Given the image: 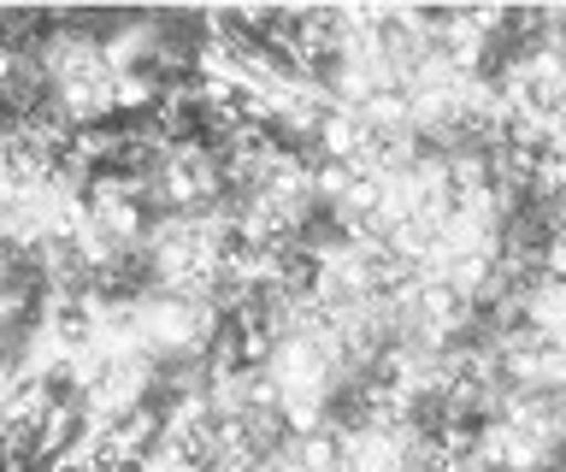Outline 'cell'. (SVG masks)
I'll list each match as a JSON object with an SVG mask.
<instances>
[{"instance_id": "1", "label": "cell", "mask_w": 566, "mask_h": 472, "mask_svg": "<svg viewBox=\"0 0 566 472\" xmlns=\"http://www.w3.org/2000/svg\"><path fill=\"white\" fill-rule=\"evenodd\" d=\"M53 83H60V101H65L77 118L106 113V107L118 101V90H124L113 54H106V48H95V42H65L60 54H53Z\"/></svg>"}, {"instance_id": "2", "label": "cell", "mask_w": 566, "mask_h": 472, "mask_svg": "<svg viewBox=\"0 0 566 472\" xmlns=\"http://www.w3.org/2000/svg\"><path fill=\"white\" fill-rule=\"evenodd\" d=\"M555 408H543V401H520L502 426H495V461L507 466H537L548 449H555Z\"/></svg>"}, {"instance_id": "3", "label": "cell", "mask_w": 566, "mask_h": 472, "mask_svg": "<svg viewBox=\"0 0 566 472\" xmlns=\"http://www.w3.org/2000/svg\"><path fill=\"white\" fill-rule=\"evenodd\" d=\"M343 472H413V449L396 426H360L343 437Z\"/></svg>"}, {"instance_id": "4", "label": "cell", "mask_w": 566, "mask_h": 472, "mask_svg": "<svg viewBox=\"0 0 566 472\" xmlns=\"http://www.w3.org/2000/svg\"><path fill=\"white\" fill-rule=\"evenodd\" d=\"M207 189H212V166L201 160V154L177 148L171 160L159 166V196H166L171 207H201Z\"/></svg>"}]
</instances>
